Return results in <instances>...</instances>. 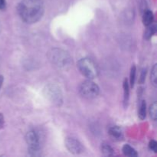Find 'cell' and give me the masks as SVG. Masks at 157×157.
<instances>
[{"label":"cell","instance_id":"cell-13","mask_svg":"<svg viewBox=\"0 0 157 157\" xmlns=\"http://www.w3.org/2000/svg\"><path fill=\"white\" fill-rule=\"evenodd\" d=\"M150 117L152 118V120L156 121V117H157V104L156 102L153 103L152 105L150 106Z\"/></svg>","mask_w":157,"mask_h":157},{"label":"cell","instance_id":"cell-20","mask_svg":"<svg viewBox=\"0 0 157 157\" xmlns=\"http://www.w3.org/2000/svg\"><path fill=\"white\" fill-rule=\"evenodd\" d=\"M145 76H146V71H143V73L141 75V78H140V82L144 83V80H145Z\"/></svg>","mask_w":157,"mask_h":157},{"label":"cell","instance_id":"cell-14","mask_svg":"<svg viewBox=\"0 0 157 157\" xmlns=\"http://www.w3.org/2000/svg\"><path fill=\"white\" fill-rule=\"evenodd\" d=\"M149 26H150V27L147 29V30L145 32V38H147V39H149L153 34L156 33V25H150Z\"/></svg>","mask_w":157,"mask_h":157},{"label":"cell","instance_id":"cell-21","mask_svg":"<svg viewBox=\"0 0 157 157\" xmlns=\"http://www.w3.org/2000/svg\"><path fill=\"white\" fill-rule=\"evenodd\" d=\"M3 80H4V78H3V77H2V76H0V89H1L2 85Z\"/></svg>","mask_w":157,"mask_h":157},{"label":"cell","instance_id":"cell-2","mask_svg":"<svg viewBox=\"0 0 157 157\" xmlns=\"http://www.w3.org/2000/svg\"><path fill=\"white\" fill-rule=\"evenodd\" d=\"M48 56L52 64L58 67H65L70 65L71 62V58L69 54L59 48L52 49Z\"/></svg>","mask_w":157,"mask_h":157},{"label":"cell","instance_id":"cell-19","mask_svg":"<svg viewBox=\"0 0 157 157\" xmlns=\"http://www.w3.org/2000/svg\"><path fill=\"white\" fill-rule=\"evenodd\" d=\"M3 125H4V117H3V115L0 113V128H2Z\"/></svg>","mask_w":157,"mask_h":157},{"label":"cell","instance_id":"cell-18","mask_svg":"<svg viewBox=\"0 0 157 157\" xmlns=\"http://www.w3.org/2000/svg\"><path fill=\"white\" fill-rule=\"evenodd\" d=\"M6 7V0H0V10H4Z\"/></svg>","mask_w":157,"mask_h":157},{"label":"cell","instance_id":"cell-5","mask_svg":"<svg viewBox=\"0 0 157 157\" xmlns=\"http://www.w3.org/2000/svg\"><path fill=\"white\" fill-rule=\"evenodd\" d=\"M79 92L81 95L87 99L96 98L99 94V87L93 81H85L80 85Z\"/></svg>","mask_w":157,"mask_h":157},{"label":"cell","instance_id":"cell-6","mask_svg":"<svg viewBox=\"0 0 157 157\" xmlns=\"http://www.w3.org/2000/svg\"><path fill=\"white\" fill-rule=\"evenodd\" d=\"M65 146L69 152L73 154H80L84 150L82 144L75 138H67L65 140Z\"/></svg>","mask_w":157,"mask_h":157},{"label":"cell","instance_id":"cell-1","mask_svg":"<svg viewBox=\"0 0 157 157\" xmlns=\"http://www.w3.org/2000/svg\"><path fill=\"white\" fill-rule=\"evenodd\" d=\"M42 0H21L18 6V12L21 19L32 24L39 21L44 14Z\"/></svg>","mask_w":157,"mask_h":157},{"label":"cell","instance_id":"cell-15","mask_svg":"<svg viewBox=\"0 0 157 157\" xmlns=\"http://www.w3.org/2000/svg\"><path fill=\"white\" fill-rule=\"evenodd\" d=\"M151 78H150V80H151V82L153 84V85L154 87H156V64H155L153 66V69H152V71H151Z\"/></svg>","mask_w":157,"mask_h":157},{"label":"cell","instance_id":"cell-3","mask_svg":"<svg viewBox=\"0 0 157 157\" xmlns=\"http://www.w3.org/2000/svg\"><path fill=\"white\" fill-rule=\"evenodd\" d=\"M78 67L80 72L86 78L93 79L97 78L99 74V69L96 63L88 58H81L78 62Z\"/></svg>","mask_w":157,"mask_h":157},{"label":"cell","instance_id":"cell-10","mask_svg":"<svg viewBox=\"0 0 157 157\" xmlns=\"http://www.w3.org/2000/svg\"><path fill=\"white\" fill-rule=\"evenodd\" d=\"M124 104L125 106L127 105V103H128L129 101V95H130V90H129V84L128 81H127V79L124 80Z\"/></svg>","mask_w":157,"mask_h":157},{"label":"cell","instance_id":"cell-16","mask_svg":"<svg viewBox=\"0 0 157 157\" xmlns=\"http://www.w3.org/2000/svg\"><path fill=\"white\" fill-rule=\"evenodd\" d=\"M136 66L133 65V67H131V71H130V85L133 87L134 86L135 83V79H136Z\"/></svg>","mask_w":157,"mask_h":157},{"label":"cell","instance_id":"cell-17","mask_svg":"<svg viewBox=\"0 0 157 157\" xmlns=\"http://www.w3.org/2000/svg\"><path fill=\"white\" fill-rule=\"evenodd\" d=\"M149 147H150V150H153V151L155 152V153L157 151V143L155 140L150 141Z\"/></svg>","mask_w":157,"mask_h":157},{"label":"cell","instance_id":"cell-7","mask_svg":"<svg viewBox=\"0 0 157 157\" xmlns=\"http://www.w3.org/2000/svg\"><path fill=\"white\" fill-rule=\"evenodd\" d=\"M109 134L113 140H121L123 138L122 130L117 126L110 127V130H109Z\"/></svg>","mask_w":157,"mask_h":157},{"label":"cell","instance_id":"cell-12","mask_svg":"<svg viewBox=\"0 0 157 157\" xmlns=\"http://www.w3.org/2000/svg\"><path fill=\"white\" fill-rule=\"evenodd\" d=\"M146 114H147V104H146L145 101H142L140 106V110L138 112V115H139V117L141 120L145 119Z\"/></svg>","mask_w":157,"mask_h":157},{"label":"cell","instance_id":"cell-9","mask_svg":"<svg viewBox=\"0 0 157 157\" xmlns=\"http://www.w3.org/2000/svg\"><path fill=\"white\" fill-rule=\"evenodd\" d=\"M123 153L125 156H130V157H135L137 156V153H136V150L133 148L132 147H130L128 144H126L123 147Z\"/></svg>","mask_w":157,"mask_h":157},{"label":"cell","instance_id":"cell-11","mask_svg":"<svg viewBox=\"0 0 157 157\" xmlns=\"http://www.w3.org/2000/svg\"><path fill=\"white\" fill-rule=\"evenodd\" d=\"M101 151L106 156H111L113 153V150L112 147L107 144H101Z\"/></svg>","mask_w":157,"mask_h":157},{"label":"cell","instance_id":"cell-4","mask_svg":"<svg viewBox=\"0 0 157 157\" xmlns=\"http://www.w3.org/2000/svg\"><path fill=\"white\" fill-rule=\"evenodd\" d=\"M25 140L29 147V151L32 155L36 156L37 153L39 152L41 144V136L39 132L36 130H30L25 136Z\"/></svg>","mask_w":157,"mask_h":157},{"label":"cell","instance_id":"cell-8","mask_svg":"<svg viewBox=\"0 0 157 157\" xmlns=\"http://www.w3.org/2000/svg\"><path fill=\"white\" fill-rule=\"evenodd\" d=\"M153 19H154V16H153V12L150 10H146L143 15V22L144 25L149 26L152 25Z\"/></svg>","mask_w":157,"mask_h":157}]
</instances>
